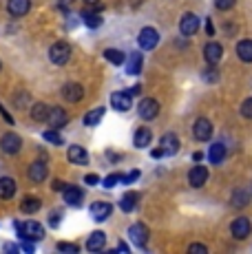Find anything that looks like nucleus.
<instances>
[{"instance_id": "1", "label": "nucleus", "mask_w": 252, "mask_h": 254, "mask_svg": "<svg viewBox=\"0 0 252 254\" xmlns=\"http://www.w3.org/2000/svg\"><path fill=\"white\" fill-rule=\"evenodd\" d=\"M16 230L22 239H29V241H40L45 237V228L36 221H27V223H16Z\"/></svg>"}, {"instance_id": "2", "label": "nucleus", "mask_w": 252, "mask_h": 254, "mask_svg": "<svg viewBox=\"0 0 252 254\" xmlns=\"http://www.w3.org/2000/svg\"><path fill=\"white\" fill-rule=\"evenodd\" d=\"M49 58L56 66H64L66 62L71 60V47L66 42H56L51 49H49Z\"/></svg>"}, {"instance_id": "3", "label": "nucleus", "mask_w": 252, "mask_h": 254, "mask_svg": "<svg viewBox=\"0 0 252 254\" xmlns=\"http://www.w3.org/2000/svg\"><path fill=\"white\" fill-rule=\"evenodd\" d=\"M157 42H159V33L155 31L153 27H144L142 31H139V36H137V45L144 49V51H153L155 47H157Z\"/></svg>"}, {"instance_id": "4", "label": "nucleus", "mask_w": 252, "mask_h": 254, "mask_svg": "<svg viewBox=\"0 0 252 254\" xmlns=\"http://www.w3.org/2000/svg\"><path fill=\"white\" fill-rule=\"evenodd\" d=\"M0 148L7 155H16V153H20V148H22V139L18 137L16 133H4L2 137H0Z\"/></svg>"}, {"instance_id": "5", "label": "nucleus", "mask_w": 252, "mask_h": 254, "mask_svg": "<svg viewBox=\"0 0 252 254\" xmlns=\"http://www.w3.org/2000/svg\"><path fill=\"white\" fill-rule=\"evenodd\" d=\"M192 137L197 141H208L212 137V124L210 120H206V117H199V120L195 122V126H192Z\"/></svg>"}, {"instance_id": "6", "label": "nucleus", "mask_w": 252, "mask_h": 254, "mask_svg": "<svg viewBox=\"0 0 252 254\" xmlns=\"http://www.w3.org/2000/svg\"><path fill=\"white\" fill-rule=\"evenodd\" d=\"M179 31H182L184 36H195V33L199 31V18H197L195 13H184L182 20H179Z\"/></svg>"}, {"instance_id": "7", "label": "nucleus", "mask_w": 252, "mask_h": 254, "mask_svg": "<svg viewBox=\"0 0 252 254\" xmlns=\"http://www.w3.org/2000/svg\"><path fill=\"white\" fill-rule=\"evenodd\" d=\"M137 113L142 120H155V117L159 115V104L157 100H151V97H146V100L139 102L137 106Z\"/></svg>"}, {"instance_id": "8", "label": "nucleus", "mask_w": 252, "mask_h": 254, "mask_svg": "<svg viewBox=\"0 0 252 254\" xmlns=\"http://www.w3.org/2000/svg\"><path fill=\"white\" fill-rule=\"evenodd\" d=\"M250 230H252V226H250V221L246 217H239V219H235V221L230 223L232 237L239 239V241H244L246 237H250Z\"/></svg>"}, {"instance_id": "9", "label": "nucleus", "mask_w": 252, "mask_h": 254, "mask_svg": "<svg viewBox=\"0 0 252 254\" xmlns=\"http://www.w3.org/2000/svg\"><path fill=\"white\" fill-rule=\"evenodd\" d=\"M128 239L135 246L144 248L146 246V239H148V228L144 226V223H133V226L128 228Z\"/></svg>"}, {"instance_id": "10", "label": "nucleus", "mask_w": 252, "mask_h": 254, "mask_svg": "<svg viewBox=\"0 0 252 254\" xmlns=\"http://www.w3.org/2000/svg\"><path fill=\"white\" fill-rule=\"evenodd\" d=\"M89 212H91V219H93V221H106V219L111 217V212H113V206L106 201H95L93 206L89 208Z\"/></svg>"}, {"instance_id": "11", "label": "nucleus", "mask_w": 252, "mask_h": 254, "mask_svg": "<svg viewBox=\"0 0 252 254\" xmlns=\"http://www.w3.org/2000/svg\"><path fill=\"white\" fill-rule=\"evenodd\" d=\"M111 104H113L115 111H128L130 106H133V97L128 95V91H115L113 95H111Z\"/></svg>"}, {"instance_id": "12", "label": "nucleus", "mask_w": 252, "mask_h": 254, "mask_svg": "<svg viewBox=\"0 0 252 254\" xmlns=\"http://www.w3.org/2000/svg\"><path fill=\"white\" fill-rule=\"evenodd\" d=\"M62 95H64L66 102H71V104H75V102H80L82 97H84V89H82L77 82H69V84L62 86Z\"/></svg>"}, {"instance_id": "13", "label": "nucleus", "mask_w": 252, "mask_h": 254, "mask_svg": "<svg viewBox=\"0 0 252 254\" xmlns=\"http://www.w3.org/2000/svg\"><path fill=\"white\" fill-rule=\"evenodd\" d=\"M47 122L51 124V128H62V126L69 122V115H66L64 109L56 106V109H49V115H47Z\"/></svg>"}, {"instance_id": "14", "label": "nucleus", "mask_w": 252, "mask_h": 254, "mask_svg": "<svg viewBox=\"0 0 252 254\" xmlns=\"http://www.w3.org/2000/svg\"><path fill=\"white\" fill-rule=\"evenodd\" d=\"M203 56H206L208 64H217V62L224 58V47H221L219 42H208V45L203 47Z\"/></svg>"}, {"instance_id": "15", "label": "nucleus", "mask_w": 252, "mask_h": 254, "mask_svg": "<svg viewBox=\"0 0 252 254\" xmlns=\"http://www.w3.org/2000/svg\"><path fill=\"white\" fill-rule=\"evenodd\" d=\"M29 179H31L33 184H42L47 179V175H49V170H47V164L45 162H33L29 166Z\"/></svg>"}, {"instance_id": "16", "label": "nucleus", "mask_w": 252, "mask_h": 254, "mask_svg": "<svg viewBox=\"0 0 252 254\" xmlns=\"http://www.w3.org/2000/svg\"><path fill=\"white\" fill-rule=\"evenodd\" d=\"M188 182H190L192 188H201V186L208 182V168L206 166H195V168L188 173Z\"/></svg>"}, {"instance_id": "17", "label": "nucleus", "mask_w": 252, "mask_h": 254, "mask_svg": "<svg viewBox=\"0 0 252 254\" xmlns=\"http://www.w3.org/2000/svg\"><path fill=\"white\" fill-rule=\"evenodd\" d=\"M66 157H69L71 164H77V166H84L86 162H89V153H86L82 146H69V150H66Z\"/></svg>"}, {"instance_id": "18", "label": "nucleus", "mask_w": 252, "mask_h": 254, "mask_svg": "<svg viewBox=\"0 0 252 254\" xmlns=\"http://www.w3.org/2000/svg\"><path fill=\"white\" fill-rule=\"evenodd\" d=\"M29 9H31V0H9L7 2V11L16 18L29 13Z\"/></svg>"}, {"instance_id": "19", "label": "nucleus", "mask_w": 252, "mask_h": 254, "mask_svg": "<svg viewBox=\"0 0 252 254\" xmlns=\"http://www.w3.org/2000/svg\"><path fill=\"white\" fill-rule=\"evenodd\" d=\"M62 194H64V201L69 203V206H80L82 199H84V194H82V190L77 188V186H64Z\"/></svg>"}, {"instance_id": "20", "label": "nucleus", "mask_w": 252, "mask_h": 254, "mask_svg": "<svg viewBox=\"0 0 252 254\" xmlns=\"http://www.w3.org/2000/svg\"><path fill=\"white\" fill-rule=\"evenodd\" d=\"M159 148L164 150V155L173 157V155H177V150H179V139H177L173 133L164 135V137H162V144H159Z\"/></svg>"}, {"instance_id": "21", "label": "nucleus", "mask_w": 252, "mask_h": 254, "mask_svg": "<svg viewBox=\"0 0 252 254\" xmlns=\"http://www.w3.org/2000/svg\"><path fill=\"white\" fill-rule=\"evenodd\" d=\"M237 56H239V60L246 62V64H250L252 62V40L250 38L237 42Z\"/></svg>"}, {"instance_id": "22", "label": "nucleus", "mask_w": 252, "mask_h": 254, "mask_svg": "<svg viewBox=\"0 0 252 254\" xmlns=\"http://www.w3.org/2000/svg\"><path fill=\"white\" fill-rule=\"evenodd\" d=\"M104 246H106V234L104 232H93L89 237V241H86V250L89 252H100V250H104Z\"/></svg>"}, {"instance_id": "23", "label": "nucleus", "mask_w": 252, "mask_h": 254, "mask_svg": "<svg viewBox=\"0 0 252 254\" xmlns=\"http://www.w3.org/2000/svg\"><path fill=\"white\" fill-rule=\"evenodd\" d=\"M153 141V130L146 128V126H142V128L135 130V146L137 148H146V146H151Z\"/></svg>"}, {"instance_id": "24", "label": "nucleus", "mask_w": 252, "mask_h": 254, "mask_svg": "<svg viewBox=\"0 0 252 254\" xmlns=\"http://www.w3.org/2000/svg\"><path fill=\"white\" fill-rule=\"evenodd\" d=\"M16 194V182L11 177H0V199H11Z\"/></svg>"}, {"instance_id": "25", "label": "nucleus", "mask_w": 252, "mask_h": 254, "mask_svg": "<svg viewBox=\"0 0 252 254\" xmlns=\"http://www.w3.org/2000/svg\"><path fill=\"white\" fill-rule=\"evenodd\" d=\"M137 201H139V192H126L122 199H120V208L124 212H133L137 208Z\"/></svg>"}, {"instance_id": "26", "label": "nucleus", "mask_w": 252, "mask_h": 254, "mask_svg": "<svg viewBox=\"0 0 252 254\" xmlns=\"http://www.w3.org/2000/svg\"><path fill=\"white\" fill-rule=\"evenodd\" d=\"M208 159H210V164H221L226 159V146L221 144V141L212 144L210 146V153H208Z\"/></svg>"}, {"instance_id": "27", "label": "nucleus", "mask_w": 252, "mask_h": 254, "mask_svg": "<svg viewBox=\"0 0 252 254\" xmlns=\"http://www.w3.org/2000/svg\"><path fill=\"white\" fill-rule=\"evenodd\" d=\"M40 206H42V201L38 197H25V199H22V203H20V210L25 214H33V212H38V210H40Z\"/></svg>"}, {"instance_id": "28", "label": "nucleus", "mask_w": 252, "mask_h": 254, "mask_svg": "<svg viewBox=\"0 0 252 254\" xmlns=\"http://www.w3.org/2000/svg\"><path fill=\"white\" fill-rule=\"evenodd\" d=\"M104 58L111 62V64H115V66H122L124 62H126V56H124L122 51H118V49H106Z\"/></svg>"}, {"instance_id": "29", "label": "nucleus", "mask_w": 252, "mask_h": 254, "mask_svg": "<svg viewBox=\"0 0 252 254\" xmlns=\"http://www.w3.org/2000/svg\"><path fill=\"white\" fill-rule=\"evenodd\" d=\"M126 71H128L130 75H137V73L142 71V53H130L128 64H126Z\"/></svg>"}, {"instance_id": "30", "label": "nucleus", "mask_w": 252, "mask_h": 254, "mask_svg": "<svg viewBox=\"0 0 252 254\" xmlns=\"http://www.w3.org/2000/svg\"><path fill=\"white\" fill-rule=\"evenodd\" d=\"M47 115H49V106L45 104V102H38V104H33L31 109V117L36 122H47Z\"/></svg>"}, {"instance_id": "31", "label": "nucleus", "mask_w": 252, "mask_h": 254, "mask_svg": "<svg viewBox=\"0 0 252 254\" xmlns=\"http://www.w3.org/2000/svg\"><path fill=\"white\" fill-rule=\"evenodd\" d=\"M248 201H250V194L246 192L244 188H239V190H235V192H232V206H235V208L248 206Z\"/></svg>"}, {"instance_id": "32", "label": "nucleus", "mask_w": 252, "mask_h": 254, "mask_svg": "<svg viewBox=\"0 0 252 254\" xmlns=\"http://www.w3.org/2000/svg\"><path fill=\"white\" fill-rule=\"evenodd\" d=\"M102 117H104V109H93V111H89V113L84 115V124L86 126H98L100 122H102Z\"/></svg>"}, {"instance_id": "33", "label": "nucleus", "mask_w": 252, "mask_h": 254, "mask_svg": "<svg viewBox=\"0 0 252 254\" xmlns=\"http://www.w3.org/2000/svg\"><path fill=\"white\" fill-rule=\"evenodd\" d=\"M42 137H45V141H49V144H56V146L64 144V137H62L58 130H45V133H42Z\"/></svg>"}, {"instance_id": "34", "label": "nucleus", "mask_w": 252, "mask_h": 254, "mask_svg": "<svg viewBox=\"0 0 252 254\" xmlns=\"http://www.w3.org/2000/svg\"><path fill=\"white\" fill-rule=\"evenodd\" d=\"M82 18H84L86 27H91V29H98L100 24H102V18L98 16V13H89V11H84V13H82Z\"/></svg>"}, {"instance_id": "35", "label": "nucleus", "mask_w": 252, "mask_h": 254, "mask_svg": "<svg viewBox=\"0 0 252 254\" xmlns=\"http://www.w3.org/2000/svg\"><path fill=\"white\" fill-rule=\"evenodd\" d=\"M120 182H122V175H109V177L104 179V188H115V186H118Z\"/></svg>"}, {"instance_id": "36", "label": "nucleus", "mask_w": 252, "mask_h": 254, "mask_svg": "<svg viewBox=\"0 0 252 254\" xmlns=\"http://www.w3.org/2000/svg\"><path fill=\"white\" fill-rule=\"evenodd\" d=\"M241 115H244L246 120H252V97H248V100L241 104Z\"/></svg>"}, {"instance_id": "37", "label": "nucleus", "mask_w": 252, "mask_h": 254, "mask_svg": "<svg viewBox=\"0 0 252 254\" xmlns=\"http://www.w3.org/2000/svg\"><path fill=\"white\" fill-rule=\"evenodd\" d=\"M58 250H60V252H69V254H77V252H80V248L73 246V243H58Z\"/></svg>"}, {"instance_id": "38", "label": "nucleus", "mask_w": 252, "mask_h": 254, "mask_svg": "<svg viewBox=\"0 0 252 254\" xmlns=\"http://www.w3.org/2000/svg\"><path fill=\"white\" fill-rule=\"evenodd\" d=\"M201 77H203L206 82H215V80H217V69H215V64H210V69L203 71Z\"/></svg>"}, {"instance_id": "39", "label": "nucleus", "mask_w": 252, "mask_h": 254, "mask_svg": "<svg viewBox=\"0 0 252 254\" xmlns=\"http://www.w3.org/2000/svg\"><path fill=\"white\" fill-rule=\"evenodd\" d=\"M215 2H217V9H221V11H228V9L235 7L237 0H215Z\"/></svg>"}, {"instance_id": "40", "label": "nucleus", "mask_w": 252, "mask_h": 254, "mask_svg": "<svg viewBox=\"0 0 252 254\" xmlns=\"http://www.w3.org/2000/svg\"><path fill=\"white\" fill-rule=\"evenodd\" d=\"M188 252H192V254H206L208 248L203 246V243H192V246L188 248Z\"/></svg>"}, {"instance_id": "41", "label": "nucleus", "mask_w": 252, "mask_h": 254, "mask_svg": "<svg viewBox=\"0 0 252 254\" xmlns=\"http://www.w3.org/2000/svg\"><path fill=\"white\" fill-rule=\"evenodd\" d=\"M137 177H139V170H130L128 175H124V177H122V182L124 184H133Z\"/></svg>"}, {"instance_id": "42", "label": "nucleus", "mask_w": 252, "mask_h": 254, "mask_svg": "<svg viewBox=\"0 0 252 254\" xmlns=\"http://www.w3.org/2000/svg\"><path fill=\"white\" fill-rule=\"evenodd\" d=\"M100 182H102L100 175H86L84 177V184H89V186H98Z\"/></svg>"}, {"instance_id": "43", "label": "nucleus", "mask_w": 252, "mask_h": 254, "mask_svg": "<svg viewBox=\"0 0 252 254\" xmlns=\"http://www.w3.org/2000/svg\"><path fill=\"white\" fill-rule=\"evenodd\" d=\"M49 226H51V228H58V226H60V212H51Z\"/></svg>"}, {"instance_id": "44", "label": "nucleus", "mask_w": 252, "mask_h": 254, "mask_svg": "<svg viewBox=\"0 0 252 254\" xmlns=\"http://www.w3.org/2000/svg\"><path fill=\"white\" fill-rule=\"evenodd\" d=\"M0 115H2V117H4V122H7V124H13V117H11V115H9V113H7V111H4V106H2V104H0Z\"/></svg>"}, {"instance_id": "45", "label": "nucleus", "mask_w": 252, "mask_h": 254, "mask_svg": "<svg viewBox=\"0 0 252 254\" xmlns=\"http://www.w3.org/2000/svg\"><path fill=\"white\" fill-rule=\"evenodd\" d=\"M206 31L210 33V36H212V33H215V27H212V20H210V18H208V20H206Z\"/></svg>"}, {"instance_id": "46", "label": "nucleus", "mask_w": 252, "mask_h": 254, "mask_svg": "<svg viewBox=\"0 0 252 254\" xmlns=\"http://www.w3.org/2000/svg\"><path fill=\"white\" fill-rule=\"evenodd\" d=\"M64 182H60V179H56V182H53V190H62V188H64Z\"/></svg>"}, {"instance_id": "47", "label": "nucleus", "mask_w": 252, "mask_h": 254, "mask_svg": "<svg viewBox=\"0 0 252 254\" xmlns=\"http://www.w3.org/2000/svg\"><path fill=\"white\" fill-rule=\"evenodd\" d=\"M153 157H155V159L164 157V150H162V148H155V150H153Z\"/></svg>"}, {"instance_id": "48", "label": "nucleus", "mask_w": 252, "mask_h": 254, "mask_svg": "<svg viewBox=\"0 0 252 254\" xmlns=\"http://www.w3.org/2000/svg\"><path fill=\"white\" fill-rule=\"evenodd\" d=\"M22 250H25V252H33V246H31V243H22Z\"/></svg>"}, {"instance_id": "49", "label": "nucleus", "mask_w": 252, "mask_h": 254, "mask_svg": "<svg viewBox=\"0 0 252 254\" xmlns=\"http://www.w3.org/2000/svg\"><path fill=\"white\" fill-rule=\"evenodd\" d=\"M139 91H142V89H139V86H133V89H130V91H128V95H130V97H133V95H137V93H139Z\"/></svg>"}, {"instance_id": "50", "label": "nucleus", "mask_w": 252, "mask_h": 254, "mask_svg": "<svg viewBox=\"0 0 252 254\" xmlns=\"http://www.w3.org/2000/svg\"><path fill=\"white\" fill-rule=\"evenodd\" d=\"M192 159H195V162H201V159H203V153H195V155H192Z\"/></svg>"}, {"instance_id": "51", "label": "nucleus", "mask_w": 252, "mask_h": 254, "mask_svg": "<svg viewBox=\"0 0 252 254\" xmlns=\"http://www.w3.org/2000/svg\"><path fill=\"white\" fill-rule=\"evenodd\" d=\"M118 250H120V252H128V248H126L124 243H120V246H118Z\"/></svg>"}, {"instance_id": "52", "label": "nucleus", "mask_w": 252, "mask_h": 254, "mask_svg": "<svg viewBox=\"0 0 252 254\" xmlns=\"http://www.w3.org/2000/svg\"><path fill=\"white\" fill-rule=\"evenodd\" d=\"M60 2L62 4H69V2H73V0H60Z\"/></svg>"}, {"instance_id": "53", "label": "nucleus", "mask_w": 252, "mask_h": 254, "mask_svg": "<svg viewBox=\"0 0 252 254\" xmlns=\"http://www.w3.org/2000/svg\"><path fill=\"white\" fill-rule=\"evenodd\" d=\"M84 2H89V4H95V2H98V0H84Z\"/></svg>"}, {"instance_id": "54", "label": "nucleus", "mask_w": 252, "mask_h": 254, "mask_svg": "<svg viewBox=\"0 0 252 254\" xmlns=\"http://www.w3.org/2000/svg\"><path fill=\"white\" fill-rule=\"evenodd\" d=\"M0 66H2V64H0Z\"/></svg>"}]
</instances>
